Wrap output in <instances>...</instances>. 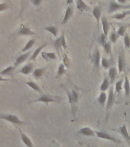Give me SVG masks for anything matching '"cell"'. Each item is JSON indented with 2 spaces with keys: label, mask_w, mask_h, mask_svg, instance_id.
I'll return each mask as SVG.
<instances>
[{
  "label": "cell",
  "mask_w": 130,
  "mask_h": 147,
  "mask_svg": "<svg viewBox=\"0 0 130 147\" xmlns=\"http://www.w3.org/2000/svg\"><path fill=\"white\" fill-rule=\"evenodd\" d=\"M117 77V70L114 67H111L109 68V78L110 79L111 84L114 82L116 78Z\"/></svg>",
  "instance_id": "d6986e66"
},
{
  "label": "cell",
  "mask_w": 130,
  "mask_h": 147,
  "mask_svg": "<svg viewBox=\"0 0 130 147\" xmlns=\"http://www.w3.org/2000/svg\"><path fill=\"white\" fill-rule=\"evenodd\" d=\"M129 9H130V6H129Z\"/></svg>",
  "instance_id": "7dc6e473"
},
{
  "label": "cell",
  "mask_w": 130,
  "mask_h": 147,
  "mask_svg": "<svg viewBox=\"0 0 130 147\" xmlns=\"http://www.w3.org/2000/svg\"><path fill=\"white\" fill-rule=\"evenodd\" d=\"M124 90H125V94H126V96H129L130 95V84L129 80L128 79V77L127 76H125V82H124L123 84Z\"/></svg>",
  "instance_id": "484cf974"
},
{
  "label": "cell",
  "mask_w": 130,
  "mask_h": 147,
  "mask_svg": "<svg viewBox=\"0 0 130 147\" xmlns=\"http://www.w3.org/2000/svg\"><path fill=\"white\" fill-rule=\"evenodd\" d=\"M61 101V98L60 97H57V96H49V95H41L40 97H38L36 100H34L32 102V103H34V102H43V103H46V104H48L51 102H56V103H59Z\"/></svg>",
  "instance_id": "7a4b0ae2"
},
{
  "label": "cell",
  "mask_w": 130,
  "mask_h": 147,
  "mask_svg": "<svg viewBox=\"0 0 130 147\" xmlns=\"http://www.w3.org/2000/svg\"><path fill=\"white\" fill-rule=\"evenodd\" d=\"M73 12V7L71 6V5H69L67 6V8L66 9V11H65V13H64V16L63 20H62V24L63 25H65L67 22L69 21V19L71 18V17L72 16Z\"/></svg>",
  "instance_id": "9c48e42d"
},
{
  "label": "cell",
  "mask_w": 130,
  "mask_h": 147,
  "mask_svg": "<svg viewBox=\"0 0 130 147\" xmlns=\"http://www.w3.org/2000/svg\"><path fill=\"white\" fill-rule=\"evenodd\" d=\"M91 62L94 64V67L96 68H98L100 67V52L97 48H95L94 52L93 53L91 57Z\"/></svg>",
  "instance_id": "8992f818"
},
{
  "label": "cell",
  "mask_w": 130,
  "mask_h": 147,
  "mask_svg": "<svg viewBox=\"0 0 130 147\" xmlns=\"http://www.w3.org/2000/svg\"><path fill=\"white\" fill-rule=\"evenodd\" d=\"M55 47L56 48V51H57V54L59 53L60 50H61L62 45H61V36L58 37L56 40L55 41Z\"/></svg>",
  "instance_id": "836d02e7"
},
{
  "label": "cell",
  "mask_w": 130,
  "mask_h": 147,
  "mask_svg": "<svg viewBox=\"0 0 130 147\" xmlns=\"http://www.w3.org/2000/svg\"><path fill=\"white\" fill-rule=\"evenodd\" d=\"M18 130H19V133H20L21 139L22 140L23 143H24L27 147H34V145L32 143V140H30L29 138H28V136H27L25 135V133H23L20 129H19Z\"/></svg>",
  "instance_id": "8fae6325"
},
{
  "label": "cell",
  "mask_w": 130,
  "mask_h": 147,
  "mask_svg": "<svg viewBox=\"0 0 130 147\" xmlns=\"http://www.w3.org/2000/svg\"><path fill=\"white\" fill-rule=\"evenodd\" d=\"M10 79H6V78H2V76H0V81H9Z\"/></svg>",
  "instance_id": "bcb514c9"
},
{
  "label": "cell",
  "mask_w": 130,
  "mask_h": 147,
  "mask_svg": "<svg viewBox=\"0 0 130 147\" xmlns=\"http://www.w3.org/2000/svg\"><path fill=\"white\" fill-rule=\"evenodd\" d=\"M130 14V9L129 10H127V11H124L121 13H118L116 14L114 16H112V18H114V19H117V20H123L124 18H126V16L129 15Z\"/></svg>",
  "instance_id": "44dd1931"
},
{
  "label": "cell",
  "mask_w": 130,
  "mask_h": 147,
  "mask_svg": "<svg viewBox=\"0 0 130 147\" xmlns=\"http://www.w3.org/2000/svg\"><path fill=\"white\" fill-rule=\"evenodd\" d=\"M103 49L105 51V52L108 55H110L112 53V48H111V44L109 41H106L104 45H103Z\"/></svg>",
  "instance_id": "e575fe53"
},
{
  "label": "cell",
  "mask_w": 130,
  "mask_h": 147,
  "mask_svg": "<svg viewBox=\"0 0 130 147\" xmlns=\"http://www.w3.org/2000/svg\"><path fill=\"white\" fill-rule=\"evenodd\" d=\"M44 30L51 33L55 37H57V34H58V29H57V28L55 27V26H53V25L47 26V27L44 28Z\"/></svg>",
  "instance_id": "cb8c5ba5"
},
{
  "label": "cell",
  "mask_w": 130,
  "mask_h": 147,
  "mask_svg": "<svg viewBox=\"0 0 130 147\" xmlns=\"http://www.w3.org/2000/svg\"><path fill=\"white\" fill-rule=\"evenodd\" d=\"M96 135L98 136L99 138H101V139H104V140H110L112 142H118V143H121V141L118 139H117L114 136H112L110 134H109L108 133H106V132H103V131H96L95 132Z\"/></svg>",
  "instance_id": "277c9868"
},
{
  "label": "cell",
  "mask_w": 130,
  "mask_h": 147,
  "mask_svg": "<svg viewBox=\"0 0 130 147\" xmlns=\"http://www.w3.org/2000/svg\"><path fill=\"white\" fill-rule=\"evenodd\" d=\"M30 54H31V52L28 51V52H26L25 53V54H22V55H19V56L16 58L15 62V64H14V67H16L19 66L20 64H22L24 61H25V60L29 57Z\"/></svg>",
  "instance_id": "30bf717a"
},
{
  "label": "cell",
  "mask_w": 130,
  "mask_h": 147,
  "mask_svg": "<svg viewBox=\"0 0 130 147\" xmlns=\"http://www.w3.org/2000/svg\"><path fill=\"white\" fill-rule=\"evenodd\" d=\"M61 42L62 48H64V50H67V43L66 40H65V34H64V32H63L62 34L61 35Z\"/></svg>",
  "instance_id": "f35d334b"
},
{
  "label": "cell",
  "mask_w": 130,
  "mask_h": 147,
  "mask_svg": "<svg viewBox=\"0 0 130 147\" xmlns=\"http://www.w3.org/2000/svg\"><path fill=\"white\" fill-rule=\"evenodd\" d=\"M107 98L108 96L106 95L105 92H101L98 97V103L102 106L104 105V103L107 101Z\"/></svg>",
  "instance_id": "4316f807"
},
{
  "label": "cell",
  "mask_w": 130,
  "mask_h": 147,
  "mask_svg": "<svg viewBox=\"0 0 130 147\" xmlns=\"http://www.w3.org/2000/svg\"><path fill=\"white\" fill-rule=\"evenodd\" d=\"M45 46H47V44H44V45H42L39 46L38 48H36L35 50H34V51L33 52V54H32V55H31V57H30V59L32 60V61H35V59L37 58V57H38V55H39V53L41 52V51L43 49Z\"/></svg>",
  "instance_id": "603a6c76"
},
{
  "label": "cell",
  "mask_w": 130,
  "mask_h": 147,
  "mask_svg": "<svg viewBox=\"0 0 130 147\" xmlns=\"http://www.w3.org/2000/svg\"><path fill=\"white\" fill-rule=\"evenodd\" d=\"M33 71V64H28L22 67L20 71H19V73L23 74L25 75H28L32 71Z\"/></svg>",
  "instance_id": "ffe728a7"
},
{
  "label": "cell",
  "mask_w": 130,
  "mask_h": 147,
  "mask_svg": "<svg viewBox=\"0 0 130 147\" xmlns=\"http://www.w3.org/2000/svg\"><path fill=\"white\" fill-rule=\"evenodd\" d=\"M14 68H15V67L12 66H9L8 67H6L4 70H2V71H0V76H8L10 75L11 74V72L13 71Z\"/></svg>",
  "instance_id": "83f0119b"
},
{
  "label": "cell",
  "mask_w": 130,
  "mask_h": 147,
  "mask_svg": "<svg viewBox=\"0 0 130 147\" xmlns=\"http://www.w3.org/2000/svg\"><path fill=\"white\" fill-rule=\"evenodd\" d=\"M8 5L6 4V2H3V3H0V11H5V9H8Z\"/></svg>",
  "instance_id": "b9f144b4"
},
{
  "label": "cell",
  "mask_w": 130,
  "mask_h": 147,
  "mask_svg": "<svg viewBox=\"0 0 130 147\" xmlns=\"http://www.w3.org/2000/svg\"><path fill=\"white\" fill-rule=\"evenodd\" d=\"M130 5H124L119 4L117 2L112 1L109 5V8H108V12L109 13H112L117 10H120V9H129Z\"/></svg>",
  "instance_id": "3957f363"
},
{
  "label": "cell",
  "mask_w": 130,
  "mask_h": 147,
  "mask_svg": "<svg viewBox=\"0 0 130 147\" xmlns=\"http://www.w3.org/2000/svg\"><path fill=\"white\" fill-rule=\"evenodd\" d=\"M101 65L103 66V67H104L105 69L110 68V62L107 60V58L105 57H102L101 59Z\"/></svg>",
  "instance_id": "8d00e7d4"
},
{
  "label": "cell",
  "mask_w": 130,
  "mask_h": 147,
  "mask_svg": "<svg viewBox=\"0 0 130 147\" xmlns=\"http://www.w3.org/2000/svg\"><path fill=\"white\" fill-rule=\"evenodd\" d=\"M34 42H35V40L34 38L30 39L29 41H28L27 44L25 45V46L23 48V49L22 50V52H25V51H27L28 50H29L31 48H32V46L34 45Z\"/></svg>",
  "instance_id": "4dcf8cb0"
},
{
  "label": "cell",
  "mask_w": 130,
  "mask_h": 147,
  "mask_svg": "<svg viewBox=\"0 0 130 147\" xmlns=\"http://www.w3.org/2000/svg\"><path fill=\"white\" fill-rule=\"evenodd\" d=\"M92 13H93V16L96 19V22L99 25V23L101 21V8L100 6H95L92 11Z\"/></svg>",
  "instance_id": "5bb4252c"
},
{
  "label": "cell",
  "mask_w": 130,
  "mask_h": 147,
  "mask_svg": "<svg viewBox=\"0 0 130 147\" xmlns=\"http://www.w3.org/2000/svg\"><path fill=\"white\" fill-rule=\"evenodd\" d=\"M63 64H64L65 67H69L70 66V61H69L68 57L67 56L66 54H64L63 55Z\"/></svg>",
  "instance_id": "60d3db41"
},
{
  "label": "cell",
  "mask_w": 130,
  "mask_h": 147,
  "mask_svg": "<svg viewBox=\"0 0 130 147\" xmlns=\"http://www.w3.org/2000/svg\"><path fill=\"white\" fill-rule=\"evenodd\" d=\"M125 64H125L124 57L122 54H119V57H118V70H119V73H122L124 71Z\"/></svg>",
  "instance_id": "ac0fdd59"
},
{
  "label": "cell",
  "mask_w": 130,
  "mask_h": 147,
  "mask_svg": "<svg viewBox=\"0 0 130 147\" xmlns=\"http://www.w3.org/2000/svg\"><path fill=\"white\" fill-rule=\"evenodd\" d=\"M101 24H102V27H103V33L107 37L108 32L110 30V25H109V22L105 16H103L101 18Z\"/></svg>",
  "instance_id": "4fadbf2b"
},
{
  "label": "cell",
  "mask_w": 130,
  "mask_h": 147,
  "mask_svg": "<svg viewBox=\"0 0 130 147\" xmlns=\"http://www.w3.org/2000/svg\"><path fill=\"white\" fill-rule=\"evenodd\" d=\"M67 94L68 96L69 102L72 106V110L73 111V106L75 105L76 103H77L78 99H79V94L76 90H72L71 91H68V90H66Z\"/></svg>",
  "instance_id": "5b68a950"
},
{
  "label": "cell",
  "mask_w": 130,
  "mask_h": 147,
  "mask_svg": "<svg viewBox=\"0 0 130 147\" xmlns=\"http://www.w3.org/2000/svg\"><path fill=\"white\" fill-rule=\"evenodd\" d=\"M73 0H66V4L67 6H69V5H71L73 4Z\"/></svg>",
  "instance_id": "ee69618b"
},
{
  "label": "cell",
  "mask_w": 130,
  "mask_h": 147,
  "mask_svg": "<svg viewBox=\"0 0 130 147\" xmlns=\"http://www.w3.org/2000/svg\"><path fill=\"white\" fill-rule=\"evenodd\" d=\"M110 41L112 42V43H116L117 41L119 38V34L116 31H112L110 34Z\"/></svg>",
  "instance_id": "d6a6232c"
},
{
  "label": "cell",
  "mask_w": 130,
  "mask_h": 147,
  "mask_svg": "<svg viewBox=\"0 0 130 147\" xmlns=\"http://www.w3.org/2000/svg\"><path fill=\"white\" fill-rule=\"evenodd\" d=\"M46 70V67H41V68H37L34 71H33L32 75L34 78L36 79H39L41 76L43 75V74L44 73V71Z\"/></svg>",
  "instance_id": "7402d4cb"
},
{
  "label": "cell",
  "mask_w": 130,
  "mask_h": 147,
  "mask_svg": "<svg viewBox=\"0 0 130 147\" xmlns=\"http://www.w3.org/2000/svg\"><path fill=\"white\" fill-rule=\"evenodd\" d=\"M76 6L77 9L81 11H88L90 9V7L84 2V0H76Z\"/></svg>",
  "instance_id": "e0dca14e"
},
{
  "label": "cell",
  "mask_w": 130,
  "mask_h": 147,
  "mask_svg": "<svg viewBox=\"0 0 130 147\" xmlns=\"http://www.w3.org/2000/svg\"><path fill=\"white\" fill-rule=\"evenodd\" d=\"M119 132L122 134V136H123V138L127 141L129 144L130 145V136L129 135L128 129H127V127H126V124H123V126L119 128Z\"/></svg>",
  "instance_id": "9a60e30c"
},
{
  "label": "cell",
  "mask_w": 130,
  "mask_h": 147,
  "mask_svg": "<svg viewBox=\"0 0 130 147\" xmlns=\"http://www.w3.org/2000/svg\"><path fill=\"white\" fill-rule=\"evenodd\" d=\"M18 35H34L35 34V32L32 31V29L29 27H28L25 25H22L20 26V28L18 31Z\"/></svg>",
  "instance_id": "ba28073f"
},
{
  "label": "cell",
  "mask_w": 130,
  "mask_h": 147,
  "mask_svg": "<svg viewBox=\"0 0 130 147\" xmlns=\"http://www.w3.org/2000/svg\"><path fill=\"white\" fill-rule=\"evenodd\" d=\"M0 119H5V120H6L9 123H11L12 124H15V125H27L28 124V123L22 121L15 115L2 114V113H0Z\"/></svg>",
  "instance_id": "6da1fadb"
},
{
  "label": "cell",
  "mask_w": 130,
  "mask_h": 147,
  "mask_svg": "<svg viewBox=\"0 0 130 147\" xmlns=\"http://www.w3.org/2000/svg\"><path fill=\"white\" fill-rule=\"evenodd\" d=\"M126 1H127V0H117L118 3H119V4H122V5L126 4Z\"/></svg>",
  "instance_id": "f6af8a7d"
},
{
  "label": "cell",
  "mask_w": 130,
  "mask_h": 147,
  "mask_svg": "<svg viewBox=\"0 0 130 147\" xmlns=\"http://www.w3.org/2000/svg\"><path fill=\"white\" fill-rule=\"evenodd\" d=\"M78 133L80 135L84 136H94L96 133L93 129L90 128V127H84V128L80 129V130L78 131Z\"/></svg>",
  "instance_id": "7c38bea8"
},
{
  "label": "cell",
  "mask_w": 130,
  "mask_h": 147,
  "mask_svg": "<svg viewBox=\"0 0 130 147\" xmlns=\"http://www.w3.org/2000/svg\"><path fill=\"white\" fill-rule=\"evenodd\" d=\"M123 41H124V45H125V48L130 49V37L127 33H126V34L124 35Z\"/></svg>",
  "instance_id": "74e56055"
},
{
  "label": "cell",
  "mask_w": 130,
  "mask_h": 147,
  "mask_svg": "<svg viewBox=\"0 0 130 147\" xmlns=\"http://www.w3.org/2000/svg\"><path fill=\"white\" fill-rule=\"evenodd\" d=\"M42 1L43 0H31V2H32V3L34 5V6H38L42 2Z\"/></svg>",
  "instance_id": "7bdbcfd3"
},
{
  "label": "cell",
  "mask_w": 130,
  "mask_h": 147,
  "mask_svg": "<svg viewBox=\"0 0 130 147\" xmlns=\"http://www.w3.org/2000/svg\"><path fill=\"white\" fill-rule=\"evenodd\" d=\"M25 84H27L28 87H30L32 89H33L34 90H35V91H38L39 92V93H42V91H41V88L39 87V86L37 84H35L34 82H33V81H32V80H29V81H27V82H25Z\"/></svg>",
  "instance_id": "d4e9b609"
},
{
  "label": "cell",
  "mask_w": 130,
  "mask_h": 147,
  "mask_svg": "<svg viewBox=\"0 0 130 147\" xmlns=\"http://www.w3.org/2000/svg\"><path fill=\"white\" fill-rule=\"evenodd\" d=\"M109 87H110V81L107 78H105L100 85V90L102 92H105L109 88Z\"/></svg>",
  "instance_id": "f546056e"
},
{
  "label": "cell",
  "mask_w": 130,
  "mask_h": 147,
  "mask_svg": "<svg viewBox=\"0 0 130 147\" xmlns=\"http://www.w3.org/2000/svg\"><path fill=\"white\" fill-rule=\"evenodd\" d=\"M41 56L47 61H50L57 59V55L54 52H42Z\"/></svg>",
  "instance_id": "2e32d148"
},
{
  "label": "cell",
  "mask_w": 130,
  "mask_h": 147,
  "mask_svg": "<svg viewBox=\"0 0 130 147\" xmlns=\"http://www.w3.org/2000/svg\"><path fill=\"white\" fill-rule=\"evenodd\" d=\"M115 100V94H114V88L111 87L109 90V94H108V98L106 101V110H109L112 107V104Z\"/></svg>",
  "instance_id": "52a82bcc"
},
{
  "label": "cell",
  "mask_w": 130,
  "mask_h": 147,
  "mask_svg": "<svg viewBox=\"0 0 130 147\" xmlns=\"http://www.w3.org/2000/svg\"><path fill=\"white\" fill-rule=\"evenodd\" d=\"M98 41H99V43L103 46V45L106 42V36L105 34H103V33H102V34L100 35V37L98 38Z\"/></svg>",
  "instance_id": "ab89813d"
},
{
  "label": "cell",
  "mask_w": 130,
  "mask_h": 147,
  "mask_svg": "<svg viewBox=\"0 0 130 147\" xmlns=\"http://www.w3.org/2000/svg\"><path fill=\"white\" fill-rule=\"evenodd\" d=\"M123 78H121L120 80H118L115 85V92L116 94H119L123 88Z\"/></svg>",
  "instance_id": "f1b7e54d"
},
{
  "label": "cell",
  "mask_w": 130,
  "mask_h": 147,
  "mask_svg": "<svg viewBox=\"0 0 130 147\" xmlns=\"http://www.w3.org/2000/svg\"><path fill=\"white\" fill-rule=\"evenodd\" d=\"M128 26L129 25H119V29H118V31H117V33H118V34H119V36L124 37V35L126 34V28H127Z\"/></svg>",
  "instance_id": "1f68e13d"
},
{
  "label": "cell",
  "mask_w": 130,
  "mask_h": 147,
  "mask_svg": "<svg viewBox=\"0 0 130 147\" xmlns=\"http://www.w3.org/2000/svg\"><path fill=\"white\" fill-rule=\"evenodd\" d=\"M65 73V66L63 63H61L59 64V67H58V69H57V78L59 77V76L63 75Z\"/></svg>",
  "instance_id": "d590c367"
}]
</instances>
